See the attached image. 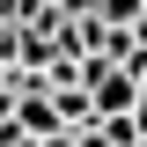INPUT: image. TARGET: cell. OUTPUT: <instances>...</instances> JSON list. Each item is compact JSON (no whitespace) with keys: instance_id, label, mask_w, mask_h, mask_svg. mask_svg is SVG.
Returning <instances> with one entry per match:
<instances>
[{"instance_id":"cell-1","label":"cell","mask_w":147,"mask_h":147,"mask_svg":"<svg viewBox=\"0 0 147 147\" xmlns=\"http://www.w3.org/2000/svg\"><path fill=\"white\" fill-rule=\"evenodd\" d=\"M96 15H103L110 30H132V22L147 15V0H96Z\"/></svg>"},{"instance_id":"cell-2","label":"cell","mask_w":147,"mask_h":147,"mask_svg":"<svg viewBox=\"0 0 147 147\" xmlns=\"http://www.w3.org/2000/svg\"><path fill=\"white\" fill-rule=\"evenodd\" d=\"M132 125H140V140H147V96H140V110H132Z\"/></svg>"},{"instance_id":"cell-3","label":"cell","mask_w":147,"mask_h":147,"mask_svg":"<svg viewBox=\"0 0 147 147\" xmlns=\"http://www.w3.org/2000/svg\"><path fill=\"white\" fill-rule=\"evenodd\" d=\"M132 37H140V44H147V15H140V22H132Z\"/></svg>"}]
</instances>
